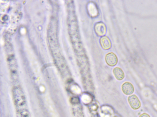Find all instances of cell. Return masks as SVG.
Here are the masks:
<instances>
[{"instance_id":"cell-1","label":"cell","mask_w":157,"mask_h":117,"mask_svg":"<svg viewBox=\"0 0 157 117\" xmlns=\"http://www.w3.org/2000/svg\"><path fill=\"white\" fill-rule=\"evenodd\" d=\"M7 61L12 78L15 80L17 78V66L14 55L12 54L7 56Z\"/></svg>"},{"instance_id":"cell-2","label":"cell","mask_w":157,"mask_h":117,"mask_svg":"<svg viewBox=\"0 0 157 117\" xmlns=\"http://www.w3.org/2000/svg\"><path fill=\"white\" fill-rule=\"evenodd\" d=\"M128 100L130 107L133 109L137 110L140 108L141 102L136 95L132 94L129 96L128 98Z\"/></svg>"},{"instance_id":"cell-3","label":"cell","mask_w":157,"mask_h":117,"mask_svg":"<svg viewBox=\"0 0 157 117\" xmlns=\"http://www.w3.org/2000/svg\"><path fill=\"white\" fill-rule=\"evenodd\" d=\"M105 61L109 66H113L116 65L118 62L117 55L114 53L110 52L107 53L105 56Z\"/></svg>"},{"instance_id":"cell-4","label":"cell","mask_w":157,"mask_h":117,"mask_svg":"<svg viewBox=\"0 0 157 117\" xmlns=\"http://www.w3.org/2000/svg\"><path fill=\"white\" fill-rule=\"evenodd\" d=\"M94 30L96 34L99 36L104 35L106 32V27L102 22L96 23L94 26Z\"/></svg>"},{"instance_id":"cell-5","label":"cell","mask_w":157,"mask_h":117,"mask_svg":"<svg viewBox=\"0 0 157 117\" xmlns=\"http://www.w3.org/2000/svg\"><path fill=\"white\" fill-rule=\"evenodd\" d=\"M121 90L126 95H131L134 91L133 85L131 83L128 82H125L122 84Z\"/></svg>"},{"instance_id":"cell-6","label":"cell","mask_w":157,"mask_h":117,"mask_svg":"<svg viewBox=\"0 0 157 117\" xmlns=\"http://www.w3.org/2000/svg\"><path fill=\"white\" fill-rule=\"evenodd\" d=\"M101 47L105 50L109 49L111 46V43L109 38L106 36H103L100 39Z\"/></svg>"},{"instance_id":"cell-7","label":"cell","mask_w":157,"mask_h":117,"mask_svg":"<svg viewBox=\"0 0 157 117\" xmlns=\"http://www.w3.org/2000/svg\"><path fill=\"white\" fill-rule=\"evenodd\" d=\"M113 73L115 78L118 80H121L124 77V74L123 71L119 67L115 68L113 70Z\"/></svg>"},{"instance_id":"cell-8","label":"cell","mask_w":157,"mask_h":117,"mask_svg":"<svg viewBox=\"0 0 157 117\" xmlns=\"http://www.w3.org/2000/svg\"><path fill=\"white\" fill-rule=\"evenodd\" d=\"M139 117H150V116L147 113H143L140 115Z\"/></svg>"}]
</instances>
